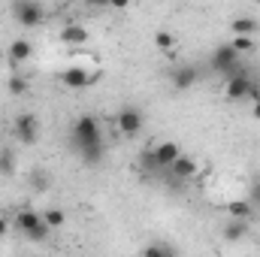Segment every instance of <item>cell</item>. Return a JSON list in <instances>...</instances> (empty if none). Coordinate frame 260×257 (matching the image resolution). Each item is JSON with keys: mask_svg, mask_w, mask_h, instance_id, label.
Returning <instances> with one entry per match:
<instances>
[{"mask_svg": "<svg viewBox=\"0 0 260 257\" xmlns=\"http://www.w3.org/2000/svg\"><path fill=\"white\" fill-rule=\"evenodd\" d=\"M12 227L18 233H24L27 239H34V242H46L49 233H52V227L43 221V212H34V209H18L15 218H12Z\"/></svg>", "mask_w": 260, "mask_h": 257, "instance_id": "6da1fadb", "label": "cell"}, {"mask_svg": "<svg viewBox=\"0 0 260 257\" xmlns=\"http://www.w3.org/2000/svg\"><path fill=\"white\" fill-rule=\"evenodd\" d=\"M209 67H212V73H218V76H230V73L242 70V55H239L230 43H224V46H218V49L212 52Z\"/></svg>", "mask_w": 260, "mask_h": 257, "instance_id": "7a4b0ae2", "label": "cell"}, {"mask_svg": "<svg viewBox=\"0 0 260 257\" xmlns=\"http://www.w3.org/2000/svg\"><path fill=\"white\" fill-rule=\"evenodd\" d=\"M70 136H73V145H76V148H79V145H91V142H103L100 121H97L94 115H79V118L73 121Z\"/></svg>", "mask_w": 260, "mask_h": 257, "instance_id": "3957f363", "label": "cell"}, {"mask_svg": "<svg viewBox=\"0 0 260 257\" xmlns=\"http://www.w3.org/2000/svg\"><path fill=\"white\" fill-rule=\"evenodd\" d=\"M254 85H257V82H251L242 70H236V73L224 76V97H227L230 103L248 100V97H251V91H254Z\"/></svg>", "mask_w": 260, "mask_h": 257, "instance_id": "277c9868", "label": "cell"}, {"mask_svg": "<svg viewBox=\"0 0 260 257\" xmlns=\"http://www.w3.org/2000/svg\"><path fill=\"white\" fill-rule=\"evenodd\" d=\"M100 79V70H85V67H67L58 73V82L70 88V91H82V88H91L94 82Z\"/></svg>", "mask_w": 260, "mask_h": 257, "instance_id": "5b68a950", "label": "cell"}, {"mask_svg": "<svg viewBox=\"0 0 260 257\" xmlns=\"http://www.w3.org/2000/svg\"><path fill=\"white\" fill-rule=\"evenodd\" d=\"M12 15H15V21H18L21 27H37V24H43L46 9H43L37 0H15Z\"/></svg>", "mask_w": 260, "mask_h": 257, "instance_id": "8992f818", "label": "cell"}, {"mask_svg": "<svg viewBox=\"0 0 260 257\" xmlns=\"http://www.w3.org/2000/svg\"><path fill=\"white\" fill-rule=\"evenodd\" d=\"M12 130H15V136H18L21 145H34V142L40 139V118H37L34 112H21V115L15 118Z\"/></svg>", "mask_w": 260, "mask_h": 257, "instance_id": "52a82bcc", "label": "cell"}, {"mask_svg": "<svg viewBox=\"0 0 260 257\" xmlns=\"http://www.w3.org/2000/svg\"><path fill=\"white\" fill-rule=\"evenodd\" d=\"M115 124L121 130V136H136V133L142 130V124H145V118H142V112H139L136 106H124V109L118 112Z\"/></svg>", "mask_w": 260, "mask_h": 257, "instance_id": "ba28073f", "label": "cell"}, {"mask_svg": "<svg viewBox=\"0 0 260 257\" xmlns=\"http://www.w3.org/2000/svg\"><path fill=\"white\" fill-rule=\"evenodd\" d=\"M91 40V34H88V27H82V24H67L58 30V43H64V46H85Z\"/></svg>", "mask_w": 260, "mask_h": 257, "instance_id": "9c48e42d", "label": "cell"}, {"mask_svg": "<svg viewBox=\"0 0 260 257\" xmlns=\"http://www.w3.org/2000/svg\"><path fill=\"white\" fill-rule=\"evenodd\" d=\"M197 67H191V64H179L176 70H173V88L176 91H191L197 85Z\"/></svg>", "mask_w": 260, "mask_h": 257, "instance_id": "30bf717a", "label": "cell"}, {"mask_svg": "<svg viewBox=\"0 0 260 257\" xmlns=\"http://www.w3.org/2000/svg\"><path fill=\"white\" fill-rule=\"evenodd\" d=\"M170 170H173V176L182 182V179H194L197 173H200V164H197V157H191V154H185V151H182V154L173 160V167H170Z\"/></svg>", "mask_w": 260, "mask_h": 257, "instance_id": "8fae6325", "label": "cell"}, {"mask_svg": "<svg viewBox=\"0 0 260 257\" xmlns=\"http://www.w3.org/2000/svg\"><path fill=\"white\" fill-rule=\"evenodd\" d=\"M6 58H9V64H15V67L30 61L34 58V43L30 40H12L9 49H6Z\"/></svg>", "mask_w": 260, "mask_h": 257, "instance_id": "7c38bea8", "label": "cell"}, {"mask_svg": "<svg viewBox=\"0 0 260 257\" xmlns=\"http://www.w3.org/2000/svg\"><path fill=\"white\" fill-rule=\"evenodd\" d=\"M103 151H106L103 142H91V145H79V148H76V154L82 157L85 167H97V164L103 160Z\"/></svg>", "mask_w": 260, "mask_h": 257, "instance_id": "4fadbf2b", "label": "cell"}, {"mask_svg": "<svg viewBox=\"0 0 260 257\" xmlns=\"http://www.w3.org/2000/svg\"><path fill=\"white\" fill-rule=\"evenodd\" d=\"M248 230H251V221H245V218H233V221L224 227V239H227V242H239V239H245Z\"/></svg>", "mask_w": 260, "mask_h": 257, "instance_id": "5bb4252c", "label": "cell"}, {"mask_svg": "<svg viewBox=\"0 0 260 257\" xmlns=\"http://www.w3.org/2000/svg\"><path fill=\"white\" fill-rule=\"evenodd\" d=\"M224 209H227L230 218H245V221L254 218V206H251V200H230Z\"/></svg>", "mask_w": 260, "mask_h": 257, "instance_id": "9a60e30c", "label": "cell"}, {"mask_svg": "<svg viewBox=\"0 0 260 257\" xmlns=\"http://www.w3.org/2000/svg\"><path fill=\"white\" fill-rule=\"evenodd\" d=\"M257 30H260V24L254 21V18H245V15H242V18H233V21H230V34H233V37H236V34H248V37H254Z\"/></svg>", "mask_w": 260, "mask_h": 257, "instance_id": "2e32d148", "label": "cell"}, {"mask_svg": "<svg viewBox=\"0 0 260 257\" xmlns=\"http://www.w3.org/2000/svg\"><path fill=\"white\" fill-rule=\"evenodd\" d=\"M6 91H9L12 97H24V94L30 91V82H27L24 76H18V73H12V76L6 79Z\"/></svg>", "mask_w": 260, "mask_h": 257, "instance_id": "e0dca14e", "label": "cell"}, {"mask_svg": "<svg viewBox=\"0 0 260 257\" xmlns=\"http://www.w3.org/2000/svg\"><path fill=\"white\" fill-rule=\"evenodd\" d=\"M0 176L3 179L15 176V151L12 148H0Z\"/></svg>", "mask_w": 260, "mask_h": 257, "instance_id": "ac0fdd59", "label": "cell"}, {"mask_svg": "<svg viewBox=\"0 0 260 257\" xmlns=\"http://www.w3.org/2000/svg\"><path fill=\"white\" fill-rule=\"evenodd\" d=\"M43 221H46L52 230H61V227L67 224V215H64V209L52 206V209H46V212H43Z\"/></svg>", "mask_w": 260, "mask_h": 257, "instance_id": "d6986e66", "label": "cell"}, {"mask_svg": "<svg viewBox=\"0 0 260 257\" xmlns=\"http://www.w3.org/2000/svg\"><path fill=\"white\" fill-rule=\"evenodd\" d=\"M230 46H233L239 55H248V52H254L257 43H254V37H248V34H236V37L230 40Z\"/></svg>", "mask_w": 260, "mask_h": 257, "instance_id": "ffe728a7", "label": "cell"}, {"mask_svg": "<svg viewBox=\"0 0 260 257\" xmlns=\"http://www.w3.org/2000/svg\"><path fill=\"white\" fill-rule=\"evenodd\" d=\"M154 46H157L160 52H170V49H176V37H173L170 30H157V34H154Z\"/></svg>", "mask_w": 260, "mask_h": 257, "instance_id": "44dd1931", "label": "cell"}, {"mask_svg": "<svg viewBox=\"0 0 260 257\" xmlns=\"http://www.w3.org/2000/svg\"><path fill=\"white\" fill-rule=\"evenodd\" d=\"M142 254H145V257H170V254H173V245L151 242V245H145V248H142Z\"/></svg>", "mask_w": 260, "mask_h": 257, "instance_id": "7402d4cb", "label": "cell"}, {"mask_svg": "<svg viewBox=\"0 0 260 257\" xmlns=\"http://www.w3.org/2000/svg\"><path fill=\"white\" fill-rule=\"evenodd\" d=\"M30 185H34V188H40V191H43V188H49V176H46V173H40V170H37V173H30Z\"/></svg>", "mask_w": 260, "mask_h": 257, "instance_id": "603a6c76", "label": "cell"}, {"mask_svg": "<svg viewBox=\"0 0 260 257\" xmlns=\"http://www.w3.org/2000/svg\"><path fill=\"white\" fill-rule=\"evenodd\" d=\"M248 200H251V206H257L260 209V179L251 185V197H248Z\"/></svg>", "mask_w": 260, "mask_h": 257, "instance_id": "cb8c5ba5", "label": "cell"}, {"mask_svg": "<svg viewBox=\"0 0 260 257\" xmlns=\"http://www.w3.org/2000/svg\"><path fill=\"white\" fill-rule=\"evenodd\" d=\"M9 227H12V221H9V218H0V239L9 233Z\"/></svg>", "mask_w": 260, "mask_h": 257, "instance_id": "d4e9b609", "label": "cell"}, {"mask_svg": "<svg viewBox=\"0 0 260 257\" xmlns=\"http://www.w3.org/2000/svg\"><path fill=\"white\" fill-rule=\"evenodd\" d=\"M109 6H112V9H127L130 0H109Z\"/></svg>", "mask_w": 260, "mask_h": 257, "instance_id": "484cf974", "label": "cell"}, {"mask_svg": "<svg viewBox=\"0 0 260 257\" xmlns=\"http://www.w3.org/2000/svg\"><path fill=\"white\" fill-rule=\"evenodd\" d=\"M251 118H257V121H260V100L251 103Z\"/></svg>", "mask_w": 260, "mask_h": 257, "instance_id": "4316f807", "label": "cell"}, {"mask_svg": "<svg viewBox=\"0 0 260 257\" xmlns=\"http://www.w3.org/2000/svg\"><path fill=\"white\" fill-rule=\"evenodd\" d=\"M91 6H109V0H88Z\"/></svg>", "mask_w": 260, "mask_h": 257, "instance_id": "83f0119b", "label": "cell"}, {"mask_svg": "<svg viewBox=\"0 0 260 257\" xmlns=\"http://www.w3.org/2000/svg\"><path fill=\"white\" fill-rule=\"evenodd\" d=\"M3 61H6V49H0V64H3Z\"/></svg>", "mask_w": 260, "mask_h": 257, "instance_id": "f1b7e54d", "label": "cell"}, {"mask_svg": "<svg viewBox=\"0 0 260 257\" xmlns=\"http://www.w3.org/2000/svg\"><path fill=\"white\" fill-rule=\"evenodd\" d=\"M254 3H260V0H254Z\"/></svg>", "mask_w": 260, "mask_h": 257, "instance_id": "f546056e", "label": "cell"}]
</instances>
